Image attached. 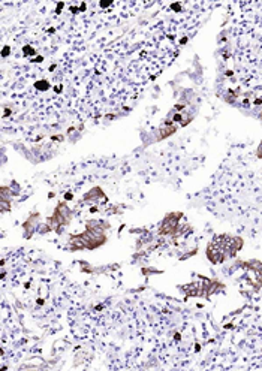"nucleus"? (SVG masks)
<instances>
[{
    "label": "nucleus",
    "instance_id": "7ed1b4c3",
    "mask_svg": "<svg viewBox=\"0 0 262 371\" xmlns=\"http://www.w3.org/2000/svg\"><path fill=\"white\" fill-rule=\"evenodd\" d=\"M261 118H262V112H261Z\"/></svg>",
    "mask_w": 262,
    "mask_h": 371
},
{
    "label": "nucleus",
    "instance_id": "f257e3e1",
    "mask_svg": "<svg viewBox=\"0 0 262 371\" xmlns=\"http://www.w3.org/2000/svg\"><path fill=\"white\" fill-rule=\"evenodd\" d=\"M178 218H180V214H171V216L166 217L165 221H163V225H162L160 232L162 234H171V232H174V229L178 225Z\"/></svg>",
    "mask_w": 262,
    "mask_h": 371
},
{
    "label": "nucleus",
    "instance_id": "f03ea898",
    "mask_svg": "<svg viewBox=\"0 0 262 371\" xmlns=\"http://www.w3.org/2000/svg\"><path fill=\"white\" fill-rule=\"evenodd\" d=\"M258 157L262 159V142H261V145L258 147Z\"/></svg>",
    "mask_w": 262,
    "mask_h": 371
}]
</instances>
